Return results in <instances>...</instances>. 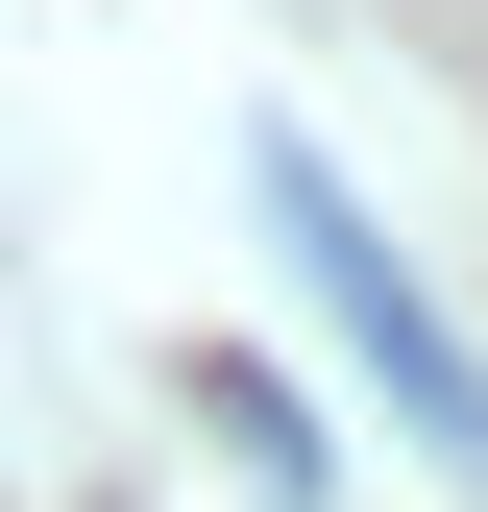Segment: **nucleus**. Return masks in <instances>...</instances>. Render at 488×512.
I'll return each instance as SVG.
<instances>
[{
    "mask_svg": "<svg viewBox=\"0 0 488 512\" xmlns=\"http://www.w3.org/2000/svg\"><path fill=\"white\" fill-rule=\"evenodd\" d=\"M269 244H293V269H318V317H342V342H366V391H391V415H415V439H440V464H464V488H488V366H464V317H440V293H415V244H391V220H366V196H342V171H318V147H293V122H269Z\"/></svg>",
    "mask_w": 488,
    "mask_h": 512,
    "instance_id": "obj_1",
    "label": "nucleus"
},
{
    "mask_svg": "<svg viewBox=\"0 0 488 512\" xmlns=\"http://www.w3.org/2000/svg\"><path fill=\"white\" fill-rule=\"evenodd\" d=\"M196 415H220V439H244V464H269V488H318V415H293L269 366H196Z\"/></svg>",
    "mask_w": 488,
    "mask_h": 512,
    "instance_id": "obj_2",
    "label": "nucleus"
}]
</instances>
